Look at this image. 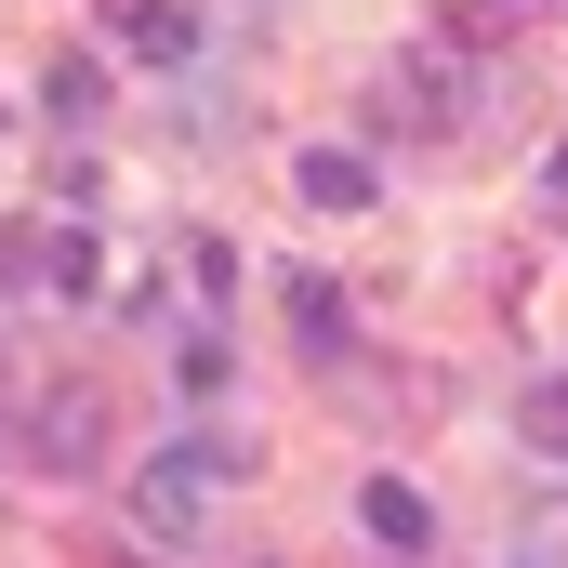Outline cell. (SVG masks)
<instances>
[{"mask_svg":"<svg viewBox=\"0 0 568 568\" xmlns=\"http://www.w3.org/2000/svg\"><path fill=\"white\" fill-rule=\"evenodd\" d=\"M27 463H40V476H93V463H106V397H93V384H40V397H27Z\"/></svg>","mask_w":568,"mask_h":568,"instance_id":"cell-1","label":"cell"},{"mask_svg":"<svg viewBox=\"0 0 568 568\" xmlns=\"http://www.w3.org/2000/svg\"><path fill=\"white\" fill-rule=\"evenodd\" d=\"M133 516H145V542H199V516H212V463L199 449H159L133 476Z\"/></svg>","mask_w":568,"mask_h":568,"instance_id":"cell-2","label":"cell"},{"mask_svg":"<svg viewBox=\"0 0 568 568\" xmlns=\"http://www.w3.org/2000/svg\"><path fill=\"white\" fill-rule=\"evenodd\" d=\"M384 106H410V133H463V53H397Z\"/></svg>","mask_w":568,"mask_h":568,"instance_id":"cell-3","label":"cell"},{"mask_svg":"<svg viewBox=\"0 0 568 568\" xmlns=\"http://www.w3.org/2000/svg\"><path fill=\"white\" fill-rule=\"evenodd\" d=\"M357 529H371L397 568H410V556H436V503L410 489V476H371V489H357Z\"/></svg>","mask_w":568,"mask_h":568,"instance_id":"cell-4","label":"cell"},{"mask_svg":"<svg viewBox=\"0 0 568 568\" xmlns=\"http://www.w3.org/2000/svg\"><path fill=\"white\" fill-rule=\"evenodd\" d=\"M278 317H291L304 357H344V344H357V331H344V291L317 278V265H278Z\"/></svg>","mask_w":568,"mask_h":568,"instance_id":"cell-5","label":"cell"},{"mask_svg":"<svg viewBox=\"0 0 568 568\" xmlns=\"http://www.w3.org/2000/svg\"><path fill=\"white\" fill-rule=\"evenodd\" d=\"M291 185H304L317 212H371V159H357V145H304V159H291Z\"/></svg>","mask_w":568,"mask_h":568,"instance_id":"cell-6","label":"cell"},{"mask_svg":"<svg viewBox=\"0 0 568 568\" xmlns=\"http://www.w3.org/2000/svg\"><path fill=\"white\" fill-rule=\"evenodd\" d=\"M120 40H133L145 67H185V53H199V13H185V0H120Z\"/></svg>","mask_w":568,"mask_h":568,"instance_id":"cell-7","label":"cell"},{"mask_svg":"<svg viewBox=\"0 0 568 568\" xmlns=\"http://www.w3.org/2000/svg\"><path fill=\"white\" fill-rule=\"evenodd\" d=\"M40 106L53 120H106V53H53L40 67Z\"/></svg>","mask_w":568,"mask_h":568,"instance_id":"cell-8","label":"cell"},{"mask_svg":"<svg viewBox=\"0 0 568 568\" xmlns=\"http://www.w3.org/2000/svg\"><path fill=\"white\" fill-rule=\"evenodd\" d=\"M27 278H53V239H27V225H0V291H27Z\"/></svg>","mask_w":568,"mask_h":568,"instance_id":"cell-9","label":"cell"},{"mask_svg":"<svg viewBox=\"0 0 568 568\" xmlns=\"http://www.w3.org/2000/svg\"><path fill=\"white\" fill-rule=\"evenodd\" d=\"M529 436H542V449L568 463V371H556V384H529Z\"/></svg>","mask_w":568,"mask_h":568,"instance_id":"cell-10","label":"cell"}]
</instances>
